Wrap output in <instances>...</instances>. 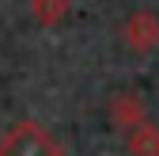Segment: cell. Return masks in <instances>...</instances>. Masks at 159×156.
<instances>
[{
    "label": "cell",
    "mask_w": 159,
    "mask_h": 156,
    "mask_svg": "<svg viewBox=\"0 0 159 156\" xmlns=\"http://www.w3.org/2000/svg\"><path fill=\"white\" fill-rule=\"evenodd\" d=\"M0 156H65V149L34 118H19L0 133Z\"/></svg>",
    "instance_id": "obj_1"
},
{
    "label": "cell",
    "mask_w": 159,
    "mask_h": 156,
    "mask_svg": "<svg viewBox=\"0 0 159 156\" xmlns=\"http://www.w3.org/2000/svg\"><path fill=\"white\" fill-rule=\"evenodd\" d=\"M121 38H125V46L133 53H152L159 46V15L155 12H133L125 19V27H121Z\"/></svg>",
    "instance_id": "obj_2"
},
{
    "label": "cell",
    "mask_w": 159,
    "mask_h": 156,
    "mask_svg": "<svg viewBox=\"0 0 159 156\" xmlns=\"http://www.w3.org/2000/svg\"><path fill=\"white\" fill-rule=\"evenodd\" d=\"M144 118H148V110H144V103H140V95H133V91H121V95L110 103V122H114L117 129H133V126H140Z\"/></svg>",
    "instance_id": "obj_3"
},
{
    "label": "cell",
    "mask_w": 159,
    "mask_h": 156,
    "mask_svg": "<svg viewBox=\"0 0 159 156\" xmlns=\"http://www.w3.org/2000/svg\"><path fill=\"white\" fill-rule=\"evenodd\" d=\"M125 141H129V152L133 156H159V126L144 118L140 126L125 129Z\"/></svg>",
    "instance_id": "obj_4"
},
{
    "label": "cell",
    "mask_w": 159,
    "mask_h": 156,
    "mask_svg": "<svg viewBox=\"0 0 159 156\" xmlns=\"http://www.w3.org/2000/svg\"><path fill=\"white\" fill-rule=\"evenodd\" d=\"M27 4H30V19L38 27H57L68 15L72 0H27Z\"/></svg>",
    "instance_id": "obj_5"
}]
</instances>
